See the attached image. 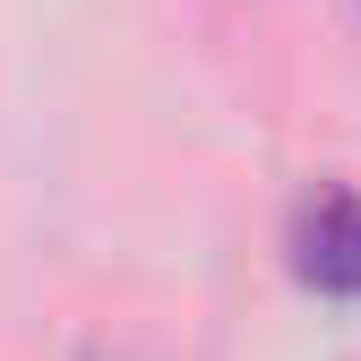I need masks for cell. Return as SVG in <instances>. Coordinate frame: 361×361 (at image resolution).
Instances as JSON below:
<instances>
[{"label": "cell", "instance_id": "obj_1", "mask_svg": "<svg viewBox=\"0 0 361 361\" xmlns=\"http://www.w3.org/2000/svg\"><path fill=\"white\" fill-rule=\"evenodd\" d=\"M284 250H293V276L310 293L361 301V190H344V180L310 190L284 224Z\"/></svg>", "mask_w": 361, "mask_h": 361}]
</instances>
